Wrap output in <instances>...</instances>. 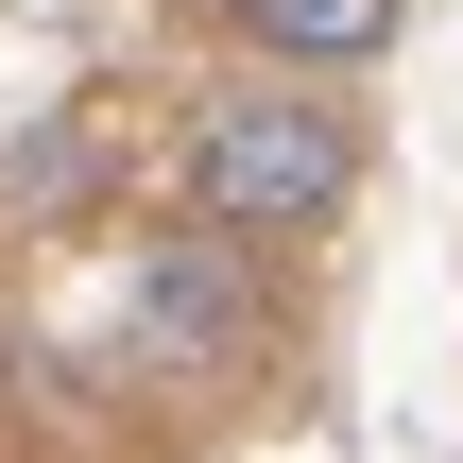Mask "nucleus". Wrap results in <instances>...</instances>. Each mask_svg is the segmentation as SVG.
I'll return each mask as SVG.
<instances>
[{
    "label": "nucleus",
    "mask_w": 463,
    "mask_h": 463,
    "mask_svg": "<svg viewBox=\"0 0 463 463\" xmlns=\"http://www.w3.org/2000/svg\"><path fill=\"white\" fill-rule=\"evenodd\" d=\"M120 309H137V344L172 361V378H241L258 361V258L241 241H137V275H120Z\"/></svg>",
    "instance_id": "obj_2"
},
{
    "label": "nucleus",
    "mask_w": 463,
    "mask_h": 463,
    "mask_svg": "<svg viewBox=\"0 0 463 463\" xmlns=\"http://www.w3.org/2000/svg\"><path fill=\"white\" fill-rule=\"evenodd\" d=\"M172 206H189L206 241H241V258L326 241V223L361 206V103H326V86H292V69L206 86L189 137H172Z\"/></svg>",
    "instance_id": "obj_1"
},
{
    "label": "nucleus",
    "mask_w": 463,
    "mask_h": 463,
    "mask_svg": "<svg viewBox=\"0 0 463 463\" xmlns=\"http://www.w3.org/2000/svg\"><path fill=\"white\" fill-rule=\"evenodd\" d=\"M223 34H241L258 69H292V86H361V69L412 34V0H223Z\"/></svg>",
    "instance_id": "obj_3"
}]
</instances>
